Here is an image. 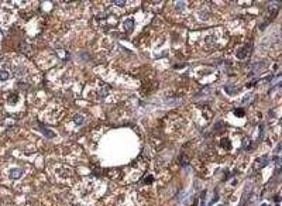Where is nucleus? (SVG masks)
Listing matches in <instances>:
<instances>
[{
    "mask_svg": "<svg viewBox=\"0 0 282 206\" xmlns=\"http://www.w3.org/2000/svg\"><path fill=\"white\" fill-rule=\"evenodd\" d=\"M23 174H24V171H23L21 168H11L9 171V176L11 179H18V178H21Z\"/></svg>",
    "mask_w": 282,
    "mask_h": 206,
    "instance_id": "nucleus-1",
    "label": "nucleus"
},
{
    "mask_svg": "<svg viewBox=\"0 0 282 206\" xmlns=\"http://www.w3.org/2000/svg\"><path fill=\"white\" fill-rule=\"evenodd\" d=\"M123 27H124V31H126V33H131L133 28H134V20H133V18H127L126 21L123 23Z\"/></svg>",
    "mask_w": 282,
    "mask_h": 206,
    "instance_id": "nucleus-2",
    "label": "nucleus"
},
{
    "mask_svg": "<svg viewBox=\"0 0 282 206\" xmlns=\"http://www.w3.org/2000/svg\"><path fill=\"white\" fill-rule=\"evenodd\" d=\"M10 72L6 69H0V82H6V81H9L10 79Z\"/></svg>",
    "mask_w": 282,
    "mask_h": 206,
    "instance_id": "nucleus-3",
    "label": "nucleus"
},
{
    "mask_svg": "<svg viewBox=\"0 0 282 206\" xmlns=\"http://www.w3.org/2000/svg\"><path fill=\"white\" fill-rule=\"evenodd\" d=\"M74 122L76 123L78 126H82L83 123H85V116H83V114H75Z\"/></svg>",
    "mask_w": 282,
    "mask_h": 206,
    "instance_id": "nucleus-4",
    "label": "nucleus"
},
{
    "mask_svg": "<svg viewBox=\"0 0 282 206\" xmlns=\"http://www.w3.org/2000/svg\"><path fill=\"white\" fill-rule=\"evenodd\" d=\"M224 90L229 93V95H234V93L239 90V88H237V86H230V85H227V86H224Z\"/></svg>",
    "mask_w": 282,
    "mask_h": 206,
    "instance_id": "nucleus-5",
    "label": "nucleus"
},
{
    "mask_svg": "<svg viewBox=\"0 0 282 206\" xmlns=\"http://www.w3.org/2000/svg\"><path fill=\"white\" fill-rule=\"evenodd\" d=\"M246 55H247V47H244L241 51H239V52H237V57L241 58V59H244V58H246Z\"/></svg>",
    "mask_w": 282,
    "mask_h": 206,
    "instance_id": "nucleus-6",
    "label": "nucleus"
},
{
    "mask_svg": "<svg viewBox=\"0 0 282 206\" xmlns=\"http://www.w3.org/2000/svg\"><path fill=\"white\" fill-rule=\"evenodd\" d=\"M251 99H252V93H251V92H248L247 95H246V96L243 97V100H241V103H243V105H246V103H247V102H250Z\"/></svg>",
    "mask_w": 282,
    "mask_h": 206,
    "instance_id": "nucleus-7",
    "label": "nucleus"
},
{
    "mask_svg": "<svg viewBox=\"0 0 282 206\" xmlns=\"http://www.w3.org/2000/svg\"><path fill=\"white\" fill-rule=\"evenodd\" d=\"M41 130H43V133H44V134H45V136H47V137H49V138H52V137L55 136V134H54V133H52V132H49V130H47V128H44L43 126H41Z\"/></svg>",
    "mask_w": 282,
    "mask_h": 206,
    "instance_id": "nucleus-8",
    "label": "nucleus"
},
{
    "mask_svg": "<svg viewBox=\"0 0 282 206\" xmlns=\"http://www.w3.org/2000/svg\"><path fill=\"white\" fill-rule=\"evenodd\" d=\"M113 5L117 6V7H124V6H126V2H124V0H114Z\"/></svg>",
    "mask_w": 282,
    "mask_h": 206,
    "instance_id": "nucleus-9",
    "label": "nucleus"
},
{
    "mask_svg": "<svg viewBox=\"0 0 282 206\" xmlns=\"http://www.w3.org/2000/svg\"><path fill=\"white\" fill-rule=\"evenodd\" d=\"M200 206H206V191L202 192V198H200Z\"/></svg>",
    "mask_w": 282,
    "mask_h": 206,
    "instance_id": "nucleus-10",
    "label": "nucleus"
},
{
    "mask_svg": "<svg viewBox=\"0 0 282 206\" xmlns=\"http://www.w3.org/2000/svg\"><path fill=\"white\" fill-rule=\"evenodd\" d=\"M199 18H200V20H209L208 13H206V11H200V13H199Z\"/></svg>",
    "mask_w": 282,
    "mask_h": 206,
    "instance_id": "nucleus-11",
    "label": "nucleus"
},
{
    "mask_svg": "<svg viewBox=\"0 0 282 206\" xmlns=\"http://www.w3.org/2000/svg\"><path fill=\"white\" fill-rule=\"evenodd\" d=\"M183 7H185V2H178L176 9H178V10H183Z\"/></svg>",
    "mask_w": 282,
    "mask_h": 206,
    "instance_id": "nucleus-12",
    "label": "nucleus"
},
{
    "mask_svg": "<svg viewBox=\"0 0 282 206\" xmlns=\"http://www.w3.org/2000/svg\"><path fill=\"white\" fill-rule=\"evenodd\" d=\"M234 114H239V117H241V116L244 114V110L243 109H236L234 110Z\"/></svg>",
    "mask_w": 282,
    "mask_h": 206,
    "instance_id": "nucleus-13",
    "label": "nucleus"
},
{
    "mask_svg": "<svg viewBox=\"0 0 282 206\" xmlns=\"http://www.w3.org/2000/svg\"><path fill=\"white\" fill-rule=\"evenodd\" d=\"M262 136H264V124L260 126V138H262Z\"/></svg>",
    "mask_w": 282,
    "mask_h": 206,
    "instance_id": "nucleus-14",
    "label": "nucleus"
},
{
    "mask_svg": "<svg viewBox=\"0 0 282 206\" xmlns=\"http://www.w3.org/2000/svg\"><path fill=\"white\" fill-rule=\"evenodd\" d=\"M9 100H10V102H13V103H14V102H17V95H13V97H10Z\"/></svg>",
    "mask_w": 282,
    "mask_h": 206,
    "instance_id": "nucleus-15",
    "label": "nucleus"
},
{
    "mask_svg": "<svg viewBox=\"0 0 282 206\" xmlns=\"http://www.w3.org/2000/svg\"><path fill=\"white\" fill-rule=\"evenodd\" d=\"M279 148H281V144H278V145H277V148H275V154H278L279 151H281Z\"/></svg>",
    "mask_w": 282,
    "mask_h": 206,
    "instance_id": "nucleus-16",
    "label": "nucleus"
},
{
    "mask_svg": "<svg viewBox=\"0 0 282 206\" xmlns=\"http://www.w3.org/2000/svg\"><path fill=\"white\" fill-rule=\"evenodd\" d=\"M261 206H267V205H261Z\"/></svg>",
    "mask_w": 282,
    "mask_h": 206,
    "instance_id": "nucleus-17",
    "label": "nucleus"
}]
</instances>
